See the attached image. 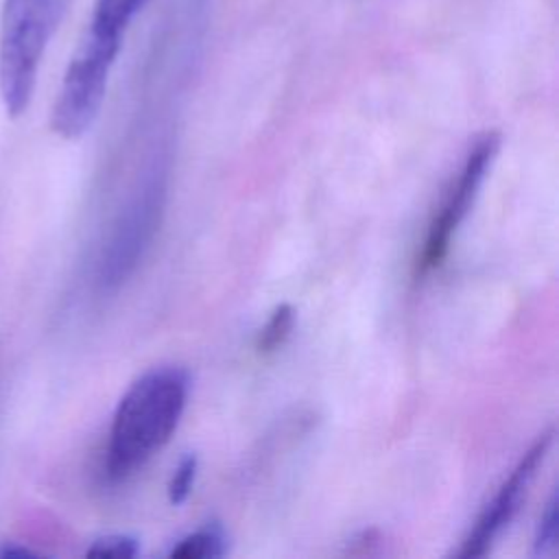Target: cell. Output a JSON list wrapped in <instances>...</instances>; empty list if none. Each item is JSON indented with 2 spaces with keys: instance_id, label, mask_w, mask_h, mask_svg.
<instances>
[{
  "instance_id": "cell-1",
  "label": "cell",
  "mask_w": 559,
  "mask_h": 559,
  "mask_svg": "<svg viewBox=\"0 0 559 559\" xmlns=\"http://www.w3.org/2000/svg\"><path fill=\"white\" fill-rule=\"evenodd\" d=\"M188 373L159 367L135 380L118 402L107 443V474L120 480L142 467L175 432L188 397Z\"/></svg>"
},
{
  "instance_id": "cell-2",
  "label": "cell",
  "mask_w": 559,
  "mask_h": 559,
  "mask_svg": "<svg viewBox=\"0 0 559 559\" xmlns=\"http://www.w3.org/2000/svg\"><path fill=\"white\" fill-rule=\"evenodd\" d=\"M70 0H4L0 15V98L20 116L35 92L39 63Z\"/></svg>"
},
{
  "instance_id": "cell-3",
  "label": "cell",
  "mask_w": 559,
  "mask_h": 559,
  "mask_svg": "<svg viewBox=\"0 0 559 559\" xmlns=\"http://www.w3.org/2000/svg\"><path fill=\"white\" fill-rule=\"evenodd\" d=\"M120 46L122 37L105 35L92 28L85 31L55 98L50 124L57 135L76 140L92 127L100 111L109 72Z\"/></svg>"
},
{
  "instance_id": "cell-4",
  "label": "cell",
  "mask_w": 559,
  "mask_h": 559,
  "mask_svg": "<svg viewBox=\"0 0 559 559\" xmlns=\"http://www.w3.org/2000/svg\"><path fill=\"white\" fill-rule=\"evenodd\" d=\"M498 146H500V135L485 133L483 138H478V142L469 151L456 181L448 190L439 212L435 214V218L430 223L424 249L417 260L419 273H428V271L437 269L441 264V260L445 258L452 236L456 234L459 225L465 221L467 212L472 210V205L478 197V190L487 177V170H489L496 153H498Z\"/></svg>"
},
{
  "instance_id": "cell-5",
  "label": "cell",
  "mask_w": 559,
  "mask_h": 559,
  "mask_svg": "<svg viewBox=\"0 0 559 559\" xmlns=\"http://www.w3.org/2000/svg\"><path fill=\"white\" fill-rule=\"evenodd\" d=\"M164 197V181L153 177L120 214L100 262V280L105 286H118L135 271L155 231L159 229Z\"/></svg>"
},
{
  "instance_id": "cell-6",
  "label": "cell",
  "mask_w": 559,
  "mask_h": 559,
  "mask_svg": "<svg viewBox=\"0 0 559 559\" xmlns=\"http://www.w3.org/2000/svg\"><path fill=\"white\" fill-rule=\"evenodd\" d=\"M552 428L546 430L520 459V463L513 467L509 478L500 485L498 493L491 498V502L483 509L478 515L474 528L463 542V548L459 550V557H483L493 546V542L502 535V531L511 524L515 513L520 511V504L544 463L550 445H552Z\"/></svg>"
},
{
  "instance_id": "cell-7",
  "label": "cell",
  "mask_w": 559,
  "mask_h": 559,
  "mask_svg": "<svg viewBox=\"0 0 559 559\" xmlns=\"http://www.w3.org/2000/svg\"><path fill=\"white\" fill-rule=\"evenodd\" d=\"M144 4L146 0H96L87 28L124 39L129 24Z\"/></svg>"
},
{
  "instance_id": "cell-8",
  "label": "cell",
  "mask_w": 559,
  "mask_h": 559,
  "mask_svg": "<svg viewBox=\"0 0 559 559\" xmlns=\"http://www.w3.org/2000/svg\"><path fill=\"white\" fill-rule=\"evenodd\" d=\"M227 552V535L218 524H210L199 528L183 539H179L170 548V557H186V559H212L223 557Z\"/></svg>"
},
{
  "instance_id": "cell-9",
  "label": "cell",
  "mask_w": 559,
  "mask_h": 559,
  "mask_svg": "<svg viewBox=\"0 0 559 559\" xmlns=\"http://www.w3.org/2000/svg\"><path fill=\"white\" fill-rule=\"evenodd\" d=\"M293 325H295V310L290 304H280L269 321L262 325V330L258 332V341H255V347L260 354H269V352H275L277 347L284 345V341L290 336L293 332Z\"/></svg>"
},
{
  "instance_id": "cell-10",
  "label": "cell",
  "mask_w": 559,
  "mask_h": 559,
  "mask_svg": "<svg viewBox=\"0 0 559 559\" xmlns=\"http://www.w3.org/2000/svg\"><path fill=\"white\" fill-rule=\"evenodd\" d=\"M557 493L550 496L542 518H539V524H537V533H535V542H533V552L537 557H546V555H552L555 548H557V531H559V524H557Z\"/></svg>"
},
{
  "instance_id": "cell-11",
  "label": "cell",
  "mask_w": 559,
  "mask_h": 559,
  "mask_svg": "<svg viewBox=\"0 0 559 559\" xmlns=\"http://www.w3.org/2000/svg\"><path fill=\"white\" fill-rule=\"evenodd\" d=\"M197 467H199V461L194 454H188L179 461V465L175 467L173 476H170V483H168V500L170 504L179 507L186 502V498L190 496L192 491V485H194V478H197Z\"/></svg>"
},
{
  "instance_id": "cell-12",
  "label": "cell",
  "mask_w": 559,
  "mask_h": 559,
  "mask_svg": "<svg viewBox=\"0 0 559 559\" xmlns=\"http://www.w3.org/2000/svg\"><path fill=\"white\" fill-rule=\"evenodd\" d=\"M140 550L138 539L129 537V535H105L92 542V546L87 548L90 557H135Z\"/></svg>"
},
{
  "instance_id": "cell-13",
  "label": "cell",
  "mask_w": 559,
  "mask_h": 559,
  "mask_svg": "<svg viewBox=\"0 0 559 559\" xmlns=\"http://www.w3.org/2000/svg\"><path fill=\"white\" fill-rule=\"evenodd\" d=\"M0 557L2 559H13V557H37L35 550L26 548V546H17V544H4L0 546Z\"/></svg>"
}]
</instances>
